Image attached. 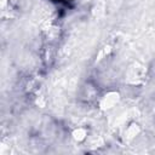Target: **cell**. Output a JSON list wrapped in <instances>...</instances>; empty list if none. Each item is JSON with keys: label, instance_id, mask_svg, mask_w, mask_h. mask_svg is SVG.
Segmentation results:
<instances>
[{"label": "cell", "instance_id": "obj_1", "mask_svg": "<svg viewBox=\"0 0 155 155\" xmlns=\"http://www.w3.org/2000/svg\"><path fill=\"white\" fill-rule=\"evenodd\" d=\"M117 94L116 93H111V94H108L105 96V98H103L102 101V107L104 109H108V108H111L116 102H117Z\"/></svg>", "mask_w": 155, "mask_h": 155}, {"label": "cell", "instance_id": "obj_2", "mask_svg": "<svg viewBox=\"0 0 155 155\" xmlns=\"http://www.w3.org/2000/svg\"><path fill=\"white\" fill-rule=\"evenodd\" d=\"M65 1H71V0H65Z\"/></svg>", "mask_w": 155, "mask_h": 155}]
</instances>
